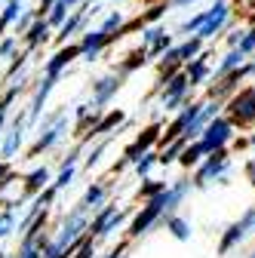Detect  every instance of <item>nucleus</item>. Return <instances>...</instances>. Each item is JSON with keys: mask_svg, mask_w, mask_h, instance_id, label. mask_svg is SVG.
<instances>
[{"mask_svg": "<svg viewBox=\"0 0 255 258\" xmlns=\"http://www.w3.org/2000/svg\"><path fill=\"white\" fill-rule=\"evenodd\" d=\"M187 89H190V80H187V74H172V77L166 80V89L160 92V102H163V108H166V111H175V108L184 102Z\"/></svg>", "mask_w": 255, "mask_h": 258, "instance_id": "nucleus-6", "label": "nucleus"}, {"mask_svg": "<svg viewBox=\"0 0 255 258\" xmlns=\"http://www.w3.org/2000/svg\"><path fill=\"white\" fill-rule=\"evenodd\" d=\"M22 10H25V4H19V0H0V34L7 28H13V22L19 19Z\"/></svg>", "mask_w": 255, "mask_h": 258, "instance_id": "nucleus-18", "label": "nucleus"}, {"mask_svg": "<svg viewBox=\"0 0 255 258\" xmlns=\"http://www.w3.org/2000/svg\"><path fill=\"white\" fill-rule=\"evenodd\" d=\"M123 221H126V212H114V215H108V221L102 224V231H99V237H95V240H105V237H111V234L120 228Z\"/></svg>", "mask_w": 255, "mask_h": 258, "instance_id": "nucleus-33", "label": "nucleus"}, {"mask_svg": "<svg viewBox=\"0 0 255 258\" xmlns=\"http://www.w3.org/2000/svg\"><path fill=\"white\" fill-rule=\"evenodd\" d=\"M68 13H71V7L65 4V0H52V7L43 13V19L49 22V28H58L61 22H65L68 19Z\"/></svg>", "mask_w": 255, "mask_h": 258, "instance_id": "nucleus-19", "label": "nucleus"}, {"mask_svg": "<svg viewBox=\"0 0 255 258\" xmlns=\"http://www.w3.org/2000/svg\"><path fill=\"white\" fill-rule=\"evenodd\" d=\"M145 61H148V46H139V49L130 55V61H123V64H120V74H123V77H126V74H133L139 64H145Z\"/></svg>", "mask_w": 255, "mask_h": 258, "instance_id": "nucleus-27", "label": "nucleus"}, {"mask_svg": "<svg viewBox=\"0 0 255 258\" xmlns=\"http://www.w3.org/2000/svg\"><path fill=\"white\" fill-rule=\"evenodd\" d=\"M120 25H123V13H108L105 22H102V31H108V34H111V31H117Z\"/></svg>", "mask_w": 255, "mask_h": 258, "instance_id": "nucleus-38", "label": "nucleus"}, {"mask_svg": "<svg viewBox=\"0 0 255 258\" xmlns=\"http://www.w3.org/2000/svg\"><path fill=\"white\" fill-rule=\"evenodd\" d=\"M40 255L43 249L37 243H19V252H16V258H40Z\"/></svg>", "mask_w": 255, "mask_h": 258, "instance_id": "nucleus-37", "label": "nucleus"}, {"mask_svg": "<svg viewBox=\"0 0 255 258\" xmlns=\"http://www.w3.org/2000/svg\"><path fill=\"white\" fill-rule=\"evenodd\" d=\"M13 231H16V209L13 206H4V209H0V240L10 237Z\"/></svg>", "mask_w": 255, "mask_h": 258, "instance_id": "nucleus-28", "label": "nucleus"}, {"mask_svg": "<svg viewBox=\"0 0 255 258\" xmlns=\"http://www.w3.org/2000/svg\"><path fill=\"white\" fill-rule=\"evenodd\" d=\"M169 46H172V37L166 34V31H160V34L154 37V43L148 46V58H154V55H163V52H166Z\"/></svg>", "mask_w": 255, "mask_h": 258, "instance_id": "nucleus-32", "label": "nucleus"}, {"mask_svg": "<svg viewBox=\"0 0 255 258\" xmlns=\"http://www.w3.org/2000/svg\"><path fill=\"white\" fill-rule=\"evenodd\" d=\"M231 117L240 123L255 120V89H240L231 99Z\"/></svg>", "mask_w": 255, "mask_h": 258, "instance_id": "nucleus-13", "label": "nucleus"}, {"mask_svg": "<svg viewBox=\"0 0 255 258\" xmlns=\"http://www.w3.org/2000/svg\"><path fill=\"white\" fill-rule=\"evenodd\" d=\"M10 58H13V61H10V68H7V80H13L19 71H25V64H28V58H31V49H25V52H19V49H16Z\"/></svg>", "mask_w": 255, "mask_h": 258, "instance_id": "nucleus-29", "label": "nucleus"}, {"mask_svg": "<svg viewBox=\"0 0 255 258\" xmlns=\"http://www.w3.org/2000/svg\"><path fill=\"white\" fill-rule=\"evenodd\" d=\"M22 37H25V46L34 52V49H40V46H46L52 40V28H49V22L43 16H34V22L28 25V31H25Z\"/></svg>", "mask_w": 255, "mask_h": 258, "instance_id": "nucleus-12", "label": "nucleus"}, {"mask_svg": "<svg viewBox=\"0 0 255 258\" xmlns=\"http://www.w3.org/2000/svg\"><path fill=\"white\" fill-rule=\"evenodd\" d=\"M19 4H28V0H19Z\"/></svg>", "mask_w": 255, "mask_h": 258, "instance_id": "nucleus-46", "label": "nucleus"}, {"mask_svg": "<svg viewBox=\"0 0 255 258\" xmlns=\"http://www.w3.org/2000/svg\"><path fill=\"white\" fill-rule=\"evenodd\" d=\"M22 181H25V184H22V200H28V197H34L37 190H43V187L52 181V172H49L46 166H34Z\"/></svg>", "mask_w": 255, "mask_h": 258, "instance_id": "nucleus-16", "label": "nucleus"}, {"mask_svg": "<svg viewBox=\"0 0 255 258\" xmlns=\"http://www.w3.org/2000/svg\"><path fill=\"white\" fill-rule=\"evenodd\" d=\"M133 163H136V175H139V178H145V175L151 172V166L157 163V151H151V148H148L145 154H139V157L133 160Z\"/></svg>", "mask_w": 255, "mask_h": 258, "instance_id": "nucleus-26", "label": "nucleus"}, {"mask_svg": "<svg viewBox=\"0 0 255 258\" xmlns=\"http://www.w3.org/2000/svg\"><path fill=\"white\" fill-rule=\"evenodd\" d=\"M68 258H95V237H89V234H86V240H83V243L68 255Z\"/></svg>", "mask_w": 255, "mask_h": 258, "instance_id": "nucleus-34", "label": "nucleus"}, {"mask_svg": "<svg viewBox=\"0 0 255 258\" xmlns=\"http://www.w3.org/2000/svg\"><path fill=\"white\" fill-rule=\"evenodd\" d=\"M252 218H255V209H249L246 215H243V221H237V224H231V228H228V234H225V240H221V246H218V252L221 255H228L249 231H252Z\"/></svg>", "mask_w": 255, "mask_h": 258, "instance_id": "nucleus-14", "label": "nucleus"}, {"mask_svg": "<svg viewBox=\"0 0 255 258\" xmlns=\"http://www.w3.org/2000/svg\"><path fill=\"white\" fill-rule=\"evenodd\" d=\"M16 178H19V175H16V169L10 166V160H0V190H4V187H10Z\"/></svg>", "mask_w": 255, "mask_h": 258, "instance_id": "nucleus-35", "label": "nucleus"}, {"mask_svg": "<svg viewBox=\"0 0 255 258\" xmlns=\"http://www.w3.org/2000/svg\"><path fill=\"white\" fill-rule=\"evenodd\" d=\"M225 22H228V4H225V0H218V4H215L212 10H206V19H203V25L197 28V37H200V40L215 37Z\"/></svg>", "mask_w": 255, "mask_h": 258, "instance_id": "nucleus-9", "label": "nucleus"}, {"mask_svg": "<svg viewBox=\"0 0 255 258\" xmlns=\"http://www.w3.org/2000/svg\"><path fill=\"white\" fill-rule=\"evenodd\" d=\"M200 37H190L187 43H181V46H175V52H178V61H190L194 55H200Z\"/></svg>", "mask_w": 255, "mask_h": 258, "instance_id": "nucleus-31", "label": "nucleus"}, {"mask_svg": "<svg viewBox=\"0 0 255 258\" xmlns=\"http://www.w3.org/2000/svg\"><path fill=\"white\" fill-rule=\"evenodd\" d=\"M166 231H172V237L175 240H190V224L184 221V218H178V215H166Z\"/></svg>", "mask_w": 255, "mask_h": 258, "instance_id": "nucleus-22", "label": "nucleus"}, {"mask_svg": "<svg viewBox=\"0 0 255 258\" xmlns=\"http://www.w3.org/2000/svg\"><path fill=\"white\" fill-rule=\"evenodd\" d=\"M31 22H34V10H28V7H25V10L19 13V19L13 22V28H16V34H19V37L28 31V25H31Z\"/></svg>", "mask_w": 255, "mask_h": 258, "instance_id": "nucleus-36", "label": "nucleus"}, {"mask_svg": "<svg viewBox=\"0 0 255 258\" xmlns=\"http://www.w3.org/2000/svg\"><path fill=\"white\" fill-rule=\"evenodd\" d=\"M163 13H166V7H163V4H160V7H151V10H148V13H145L142 19H139V25L145 28V25H151V22H157V19H160Z\"/></svg>", "mask_w": 255, "mask_h": 258, "instance_id": "nucleus-40", "label": "nucleus"}, {"mask_svg": "<svg viewBox=\"0 0 255 258\" xmlns=\"http://www.w3.org/2000/svg\"><path fill=\"white\" fill-rule=\"evenodd\" d=\"M19 49V37H4L0 40V58H10Z\"/></svg>", "mask_w": 255, "mask_h": 258, "instance_id": "nucleus-39", "label": "nucleus"}, {"mask_svg": "<svg viewBox=\"0 0 255 258\" xmlns=\"http://www.w3.org/2000/svg\"><path fill=\"white\" fill-rule=\"evenodd\" d=\"M120 258H123V255H120Z\"/></svg>", "mask_w": 255, "mask_h": 258, "instance_id": "nucleus-49", "label": "nucleus"}, {"mask_svg": "<svg viewBox=\"0 0 255 258\" xmlns=\"http://www.w3.org/2000/svg\"><path fill=\"white\" fill-rule=\"evenodd\" d=\"M160 133H163V126H160V123H151V126H145L142 133H139V139H136L130 148H126V151H123V160H126V163H133V160H136L139 154H145L148 148H154V145H157Z\"/></svg>", "mask_w": 255, "mask_h": 258, "instance_id": "nucleus-8", "label": "nucleus"}, {"mask_svg": "<svg viewBox=\"0 0 255 258\" xmlns=\"http://www.w3.org/2000/svg\"><path fill=\"white\" fill-rule=\"evenodd\" d=\"M228 172V154L221 151V148H215V151H209V160L200 166V172H197V178H194V184L197 187H206L212 178H218V175H225Z\"/></svg>", "mask_w": 255, "mask_h": 258, "instance_id": "nucleus-5", "label": "nucleus"}, {"mask_svg": "<svg viewBox=\"0 0 255 258\" xmlns=\"http://www.w3.org/2000/svg\"><path fill=\"white\" fill-rule=\"evenodd\" d=\"M123 252H126V243H120V246H114V249H111V252H108L105 258H120Z\"/></svg>", "mask_w": 255, "mask_h": 258, "instance_id": "nucleus-43", "label": "nucleus"}, {"mask_svg": "<svg viewBox=\"0 0 255 258\" xmlns=\"http://www.w3.org/2000/svg\"><path fill=\"white\" fill-rule=\"evenodd\" d=\"M237 46H240V49H243L246 55H249V52L255 49V28H252V31H246V34L240 37V43H237Z\"/></svg>", "mask_w": 255, "mask_h": 258, "instance_id": "nucleus-41", "label": "nucleus"}, {"mask_svg": "<svg viewBox=\"0 0 255 258\" xmlns=\"http://www.w3.org/2000/svg\"><path fill=\"white\" fill-rule=\"evenodd\" d=\"M206 74H209V68H206V61H203V55H200V58L194 55V58L187 61V80H190V86H197V83H200V80H203Z\"/></svg>", "mask_w": 255, "mask_h": 258, "instance_id": "nucleus-23", "label": "nucleus"}, {"mask_svg": "<svg viewBox=\"0 0 255 258\" xmlns=\"http://www.w3.org/2000/svg\"><path fill=\"white\" fill-rule=\"evenodd\" d=\"M228 139H231V123H228V120H221V117H212V120L203 126V133H200V142H203L209 151L221 148Z\"/></svg>", "mask_w": 255, "mask_h": 258, "instance_id": "nucleus-11", "label": "nucleus"}, {"mask_svg": "<svg viewBox=\"0 0 255 258\" xmlns=\"http://www.w3.org/2000/svg\"><path fill=\"white\" fill-rule=\"evenodd\" d=\"M160 218H163V203H160V194H154L151 200H145L142 212H136V215H133L130 237H142V234H148V231H151Z\"/></svg>", "mask_w": 255, "mask_h": 258, "instance_id": "nucleus-2", "label": "nucleus"}, {"mask_svg": "<svg viewBox=\"0 0 255 258\" xmlns=\"http://www.w3.org/2000/svg\"><path fill=\"white\" fill-rule=\"evenodd\" d=\"M252 145H255V136H252Z\"/></svg>", "mask_w": 255, "mask_h": 258, "instance_id": "nucleus-48", "label": "nucleus"}, {"mask_svg": "<svg viewBox=\"0 0 255 258\" xmlns=\"http://www.w3.org/2000/svg\"><path fill=\"white\" fill-rule=\"evenodd\" d=\"M74 58H80V43H61V49L52 52V55L43 61V74H55V77H61V71H65Z\"/></svg>", "mask_w": 255, "mask_h": 258, "instance_id": "nucleus-7", "label": "nucleus"}, {"mask_svg": "<svg viewBox=\"0 0 255 258\" xmlns=\"http://www.w3.org/2000/svg\"><path fill=\"white\" fill-rule=\"evenodd\" d=\"M65 136H68V111H55V114L43 117V123H40V129H37L34 145L28 148V160H34V157H40L43 151L55 148Z\"/></svg>", "mask_w": 255, "mask_h": 258, "instance_id": "nucleus-1", "label": "nucleus"}, {"mask_svg": "<svg viewBox=\"0 0 255 258\" xmlns=\"http://www.w3.org/2000/svg\"><path fill=\"white\" fill-rule=\"evenodd\" d=\"M246 58V52L240 49V46H231V52L225 55V61H221L218 64V68H215V77H225L228 71H234V68H240V61Z\"/></svg>", "mask_w": 255, "mask_h": 258, "instance_id": "nucleus-20", "label": "nucleus"}, {"mask_svg": "<svg viewBox=\"0 0 255 258\" xmlns=\"http://www.w3.org/2000/svg\"><path fill=\"white\" fill-rule=\"evenodd\" d=\"M105 194H108V187H105V184H89L80 203H83L86 209H99V206L105 203Z\"/></svg>", "mask_w": 255, "mask_h": 258, "instance_id": "nucleus-21", "label": "nucleus"}, {"mask_svg": "<svg viewBox=\"0 0 255 258\" xmlns=\"http://www.w3.org/2000/svg\"><path fill=\"white\" fill-rule=\"evenodd\" d=\"M74 172H77V163H61V169H58V175L49 181L55 190H65L71 181H74Z\"/></svg>", "mask_w": 255, "mask_h": 258, "instance_id": "nucleus-24", "label": "nucleus"}, {"mask_svg": "<svg viewBox=\"0 0 255 258\" xmlns=\"http://www.w3.org/2000/svg\"><path fill=\"white\" fill-rule=\"evenodd\" d=\"M187 4H197V0H172V7H187Z\"/></svg>", "mask_w": 255, "mask_h": 258, "instance_id": "nucleus-44", "label": "nucleus"}, {"mask_svg": "<svg viewBox=\"0 0 255 258\" xmlns=\"http://www.w3.org/2000/svg\"><path fill=\"white\" fill-rule=\"evenodd\" d=\"M65 4H68V7H77V4H80V0H65Z\"/></svg>", "mask_w": 255, "mask_h": 258, "instance_id": "nucleus-45", "label": "nucleus"}, {"mask_svg": "<svg viewBox=\"0 0 255 258\" xmlns=\"http://www.w3.org/2000/svg\"><path fill=\"white\" fill-rule=\"evenodd\" d=\"M249 258H255V252H252V255H249Z\"/></svg>", "mask_w": 255, "mask_h": 258, "instance_id": "nucleus-47", "label": "nucleus"}, {"mask_svg": "<svg viewBox=\"0 0 255 258\" xmlns=\"http://www.w3.org/2000/svg\"><path fill=\"white\" fill-rule=\"evenodd\" d=\"M206 154H209V148H206V145L197 139L194 145H184V148H181L178 160H181V166H187V169H190V166H197V163H200V160H203Z\"/></svg>", "mask_w": 255, "mask_h": 258, "instance_id": "nucleus-17", "label": "nucleus"}, {"mask_svg": "<svg viewBox=\"0 0 255 258\" xmlns=\"http://www.w3.org/2000/svg\"><path fill=\"white\" fill-rule=\"evenodd\" d=\"M120 86H123V74H105V77H99L92 83V108H105L114 95L120 92Z\"/></svg>", "mask_w": 255, "mask_h": 258, "instance_id": "nucleus-4", "label": "nucleus"}, {"mask_svg": "<svg viewBox=\"0 0 255 258\" xmlns=\"http://www.w3.org/2000/svg\"><path fill=\"white\" fill-rule=\"evenodd\" d=\"M55 83H58V77H55V74H43V80L34 86V95H31V105L25 108V111H28V126L40 123L43 105H46V99H49V92L55 89Z\"/></svg>", "mask_w": 255, "mask_h": 258, "instance_id": "nucleus-3", "label": "nucleus"}, {"mask_svg": "<svg viewBox=\"0 0 255 258\" xmlns=\"http://www.w3.org/2000/svg\"><path fill=\"white\" fill-rule=\"evenodd\" d=\"M163 187H166V181H154V178H148V175H145V178H142V184H139V190H136V197H139V200H151L154 194H160Z\"/></svg>", "mask_w": 255, "mask_h": 258, "instance_id": "nucleus-25", "label": "nucleus"}, {"mask_svg": "<svg viewBox=\"0 0 255 258\" xmlns=\"http://www.w3.org/2000/svg\"><path fill=\"white\" fill-rule=\"evenodd\" d=\"M25 133H28L25 126H10V123H7L4 136H0V157H4V160L16 157L19 148H22V142H25Z\"/></svg>", "mask_w": 255, "mask_h": 258, "instance_id": "nucleus-15", "label": "nucleus"}, {"mask_svg": "<svg viewBox=\"0 0 255 258\" xmlns=\"http://www.w3.org/2000/svg\"><path fill=\"white\" fill-rule=\"evenodd\" d=\"M157 34H160V28H157V25H151V28H145V31H142V46H151Z\"/></svg>", "mask_w": 255, "mask_h": 258, "instance_id": "nucleus-42", "label": "nucleus"}, {"mask_svg": "<svg viewBox=\"0 0 255 258\" xmlns=\"http://www.w3.org/2000/svg\"><path fill=\"white\" fill-rule=\"evenodd\" d=\"M108 145H111V139H102L99 145L89 151V157H83V166H86V169H95V166H99V163H102V154L108 151Z\"/></svg>", "mask_w": 255, "mask_h": 258, "instance_id": "nucleus-30", "label": "nucleus"}, {"mask_svg": "<svg viewBox=\"0 0 255 258\" xmlns=\"http://www.w3.org/2000/svg\"><path fill=\"white\" fill-rule=\"evenodd\" d=\"M111 43V34L108 31H102V28H95V31H86V34L80 37V58H86V61H95L102 55V49Z\"/></svg>", "mask_w": 255, "mask_h": 258, "instance_id": "nucleus-10", "label": "nucleus"}]
</instances>
